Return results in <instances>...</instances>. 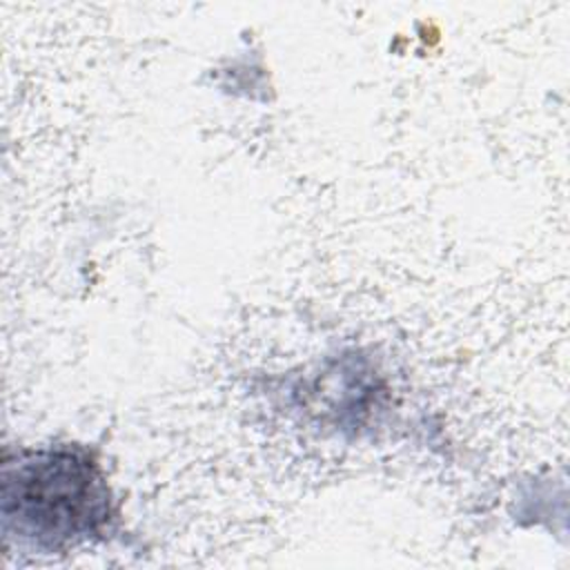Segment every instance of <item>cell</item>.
I'll list each match as a JSON object with an SVG mask.
<instances>
[{
  "mask_svg": "<svg viewBox=\"0 0 570 570\" xmlns=\"http://www.w3.org/2000/svg\"><path fill=\"white\" fill-rule=\"evenodd\" d=\"M2 512L22 537L60 546L96 534L109 519V499L85 452L51 450L4 470Z\"/></svg>",
  "mask_w": 570,
  "mask_h": 570,
  "instance_id": "obj_1",
  "label": "cell"
}]
</instances>
